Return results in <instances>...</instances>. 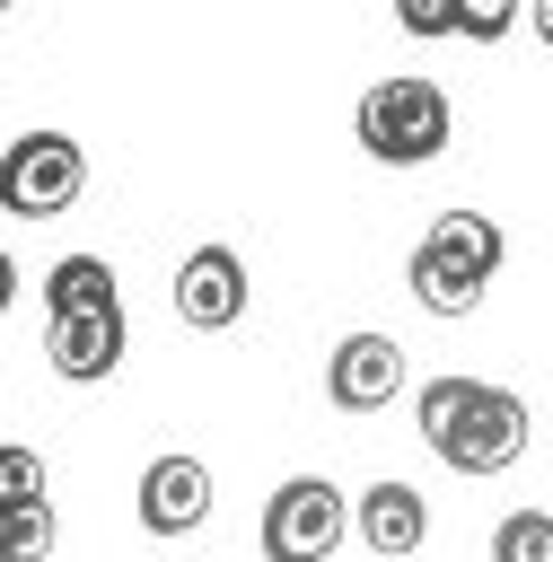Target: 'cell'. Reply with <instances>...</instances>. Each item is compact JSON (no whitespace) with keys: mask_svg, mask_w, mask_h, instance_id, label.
I'll list each match as a JSON object with an SVG mask.
<instances>
[{"mask_svg":"<svg viewBox=\"0 0 553 562\" xmlns=\"http://www.w3.org/2000/svg\"><path fill=\"white\" fill-rule=\"evenodd\" d=\"M413 422H421V439L456 465V474H509L518 457H527V404L509 395V386H483V378H430L421 395H413Z\"/></svg>","mask_w":553,"mask_h":562,"instance_id":"cell-1","label":"cell"},{"mask_svg":"<svg viewBox=\"0 0 553 562\" xmlns=\"http://www.w3.org/2000/svg\"><path fill=\"white\" fill-rule=\"evenodd\" d=\"M500 255H509L500 220H483V211H439V220L421 228V246L404 255V281H413V299H421L430 316H474V299L492 290Z\"/></svg>","mask_w":553,"mask_h":562,"instance_id":"cell-2","label":"cell"},{"mask_svg":"<svg viewBox=\"0 0 553 562\" xmlns=\"http://www.w3.org/2000/svg\"><path fill=\"white\" fill-rule=\"evenodd\" d=\"M360 149L377 167H430L448 149V88L439 79H377L360 97Z\"/></svg>","mask_w":553,"mask_h":562,"instance_id":"cell-3","label":"cell"},{"mask_svg":"<svg viewBox=\"0 0 553 562\" xmlns=\"http://www.w3.org/2000/svg\"><path fill=\"white\" fill-rule=\"evenodd\" d=\"M0 193H9L18 220H61L88 193V149L70 132H18L9 158H0Z\"/></svg>","mask_w":553,"mask_h":562,"instance_id":"cell-4","label":"cell"},{"mask_svg":"<svg viewBox=\"0 0 553 562\" xmlns=\"http://www.w3.org/2000/svg\"><path fill=\"white\" fill-rule=\"evenodd\" d=\"M342 492L325 474H290L272 501H263V562H334L342 544Z\"/></svg>","mask_w":553,"mask_h":562,"instance_id":"cell-5","label":"cell"},{"mask_svg":"<svg viewBox=\"0 0 553 562\" xmlns=\"http://www.w3.org/2000/svg\"><path fill=\"white\" fill-rule=\"evenodd\" d=\"M176 316H184L193 334L237 325V316H246V255H237V246H193V255L176 263Z\"/></svg>","mask_w":553,"mask_h":562,"instance_id":"cell-6","label":"cell"},{"mask_svg":"<svg viewBox=\"0 0 553 562\" xmlns=\"http://www.w3.org/2000/svg\"><path fill=\"white\" fill-rule=\"evenodd\" d=\"M395 386H404V351H395L386 334H342V342H334L325 395H334L342 413H377V404H395Z\"/></svg>","mask_w":553,"mask_h":562,"instance_id":"cell-7","label":"cell"},{"mask_svg":"<svg viewBox=\"0 0 553 562\" xmlns=\"http://www.w3.org/2000/svg\"><path fill=\"white\" fill-rule=\"evenodd\" d=\"M211 518V465L202 457H149L140 474V527L149 536H193Z\"/></svg>","mask_w":553,"mask_h":562,"instance_id":"cell-8","label":"cell"},{"mask_svg":"<svg viewBox=\"0 0 553 562\" xmlns=\"http://www.w3.org/2000/svg\"><path fill=\"white\" fill-rule=\"evenodd\" d=\"M44 360H53V378L97 386L123 360V307H105V316H53L44 325Z\"/></svg>","mask_w":553,"mask_h":562,"instance_id":"cell-9","label":"cell"},{"mask_svg":"<svg viewBox=\"0 0 553 562\" xmlns=\"http://www.w3.org/2000/svg\"><path fill=\"white\" fill-rule=\"evenodd\" d=\"M360 536H369V553L377 562H404V553H421V536H430V501L413 492V483H369L360 492Z\"/></svg>","mask_w":553,"mask_h":562,"instance_id":"cell-10","label":"cell"},{"mask_svg":"<svg viewBox=\"0 0 553 562\" xmlns=\"http://www.w3.org/2000/svg\"><path fill=\"white\" fill-rule=\"evenodd\" d=\"M105 307H123L105 255H61V263L44 272V325H53V316H105Z\"/></svg>","mask_w":553,"mask_h":562,"instance_id":"cell-11","label":"cell"},{"mask_svg":"<svg viewBox=\"0 0 553 562\" xmlns=\"http://www.w3.org/2000/svg\"><path fill=\"white\" fill-rule=\"evenodd\" d=\"M53 536H61V518H53V501H26V509H0V553H9V562H44V553H53Z\"/></svg>","mask_w":553,"mask_h":562,"instance_id":"cell-12","label":"cell"},{"mask_svg":"<svg viewBox=\"0 0 553 562\" xmlns=\"http://www.w3.org/2000/svg\"><path fill=\"white\" fill-rule=\"evenodd\" d=\"M492 562H553V518L544 509H509L492 527Z\"/></svg>","mask_w":553,"mask_h":562,"instance_id":"cell-13","label":"cell"},{"mask_svg":"<svg viewBox=\"0 0 553 562\" xmlns=\"http://www.w3.org/2000/svg\"><path fill=\"white\" fill-rule=\"evenodd\" d=\"M44 501V457L35 448H0V509H26Z\"/></svg>","mask_w":553,"mask_h":562,"instance_id":"cell-14","label":"cell"},{"mask_svg":"<svg viewBox=\"0 0 553 562\" xmlns=\"http://www.w3.org/2000/svg\"><path fill=\"white\" fill-rule=\"evenodd\" d=\"M395 18H404V35H456L465 26V0H404Z\"/></svg>","mask_w":553,"mask_h":562,"instance_id":"cell-15","label":"cell"},{"mask_svg":"<svg viewBox=\"0 0 553 562\" xmlns=\"http://www.w3.org/2000/svg\"><path fill=\"white\" fill-rule=\"evenodd\" d=\"M509 26H518V0H465V26H456V35H465V44H492V35H509Z\"/></svg>","mask_w":553,"mask_h":562,"instance_id":"cell-16","label":"cell"},{"mask_svg":"<svg viewBox=\"0 0 553 562\" xmlns=\"http://www.w3.org/2000/svg\"><path fill=\"white\" fill-rule=\"evenodd\" d=\"M527 18H535V35H544V44H553V0H544V9H527Z\"/></svg>","mask_w":553,"mask_h":562,"instance_id":"cell-17","label":"cell"}]
</instances>
